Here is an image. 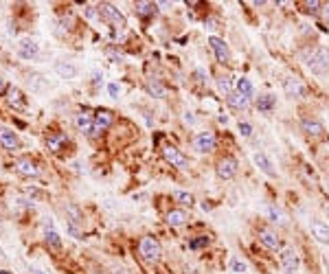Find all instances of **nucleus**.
Segmentation results:
<instances>
[{"instance_id": "obj_28", "label": "nucleus", "mask_w": 329, "mask_h": 274, "mask_svg": "<svg viewBox=\"0 0 329 274\" xmlns=\"http://www.w3.org/2000/svg\"><path fill=\"white\" fill-rule=\"evenodd\" d=\"M217 88H220V92H224L226 97H229L231 92H235V90H233V79L229 77V75H226V77H220V79H217Z\"/></svg>"}, {"instance_id": "obj_37", "label": "nucleus", "mask_w": 329, "mask_h": 274, "mask_svg": "<svg viewBox=\"0 0 329 274\" xmlns=\"http://www.w3.org/2000/svg\"><path fill=\"white\" fill-rule=\"evenodd\" d=\"M189 246L193 248V250H195V248H202V246H209V237H200V239H193V241L189 243Z\"/></svg>"}, {"instance_id": "obj_39", "label": "nucleus", "mask_w": 329, "mask_h": 274, "mask_svg": "<svg viewBox=\"0 0 329 274\" xmlns=\"http://www.w3.org/2000/svg\"><path fill=\"white\" fill-rule=\"evenodd\" d=\"M68 232L75 237V239H79V230H77V226H75L73 222H68Z\"/></svg>"}, {"instance_id": "obj_4", "label": "nucleus", "mask_w": 329, "mask_h": 274, "mask_svg": "<svg viewBox=\"0 0 329 274\" xmlns=\"http://www.w3.org/2000/svg\"><path fill=\"white\" fill-rule=\"evenodd\" d=\"M163 158L169 162L171 167H178V169H187V167H189V158H187L178 147H174V145L163 147Z\"/></svg>"}, {"instance_id": "obj_36", "label": "nucleus", "mask_w": 329, "mask_h": 274, "mask_svg": "<svg viewBox=\"0 0 329 274\" xmlns=\"http://www.w3.org/2000/svg\"><path fill=\"white\" fill-rule=\"evenodd\" d=\"M108 92H110V97H112V99H119V94H121V86L112 81V84H108Z\"/></svg>"}, {"instance_id": "obj_40", "label": "nucleus", "mask_w": 329, "mask_h": 274, "mask_svg": "<svg viewBox=\"0 0 329 274\" xmlns=\"http://www.w3.org/2000/svg\"><path fill=\"white\" fill-rule=\"evenodd\" d=\"M93 81H94V86H99L101 81H103V73H99V70H97V73H93Z\"/></svg>"}, {"instance_id": "obj_38", "label": "nucleus", "mask_w": 329, "mask_h": 274, "mask_svg": "<svg viewBox=\"0 0 329 274\" xmlns=\"http://www.w3.org/2000/svg\"><path fill=\"white\" fill-rule=\"evenodd\" d=\"M195 77H197V81H200V84H209V75H206L202 68L195 70Z\"/></svg>"}, {"instance_id": "obj_2", "label": "nucleus", "mask_w": 329, "mask_h": 274, "mask_svg": "<svg viewBox=\"0 0 329 274\" xmlns=\"http://www.w3.org/2000/svg\"><path fill=\"white\" fill-rule=\"evenodd\" d=\"M97 13L105 20L108 24H112L114 29H125V16L110 2H101L97 4Z\"/></svg>"}, {"instance_id": "obj_21", "label": "nucleus", "mask_w": 329, "mask_h": 274, "mask_svg": "<svg viewBox=\"0 0 329 274\" xmlns=\"http://www.w3.org/2000/svg\"><path fill=\"white\" fill-rule=\"evenodd\" d=\"M44 239L50 248H62V239H59V232L53 228V222H44Z\"/></svg>"}, {"instance_id": "obj_12", "label": "nucleus", "mask_w": 329, "mask_h": 274, "mask_svg": "<svg viewBox=\"0 0 329 274\" xmlns=\"http://www.w3.org/2000/svg\"><path fill=\"white\" fill-rule=\"evenodd\" d=\"M252 162H255L257 167H259V171H263L268 178H277V169H275V162L268 158L266 154H261V151H257L255 156H252Z\"/></svg>"}, {"instance_id": "obj_18", "label": "nucleus", "mask_w": 329, "mask_h": 274, "mask_svg": "<svg viewBox=\"0 0 329 274\" xmlns=\"http://www.w3.org/2000/svg\"><path fill=\"white\" fill-rule=\"evenodd\" d=\"M55 73L62 79H75L79 75V70H77V66L70 62H55Z\"/></svg>"}, {"instance_id": "obj_8", "label": "nucleus", "mask_w": 329, "mask_h": 274, "mask_svg": "<svg viewBox=\"0 0 329 274\" xmlns=\"http://www.w3.org/2000/svg\"><path fill=\"white\" fill-rule=\"evenodd\" d=\"M283 92L292 99H303L305 97V86H303L301 79H296V77H285L283 79Z\"/></svg>"}, {"instance_id": "obj_35", "label": "nucleus", "mask_w": 329, "mask_h": 274, "mask_svg": "<svg viewBox=\"0 0 329 274\" xmlns=\"http://www.w3.org/2000/svg\"><path fill=\"white\" fill-rule=\"evenodd\" d=\"M239 134L244 136V138H248V136H252V125L248 123V121H241V123H239Z\"/></svg>"}, {"instance_id": "obj_44", "label": "nucleus", "mask_w": 329, "mask_h": 274, "mask_svg": "<svg viewBox=\"0 0 329 274\" xmlns=\"http://www.w3.org/2000/svg\"><path fill=\"white\" fill-rule=\"evenodd\" d=\"M0 274H9V272L7 270H0Z\"/></svg>"}, {"instance_id": "obj_23", "label": "nucleus", "mask_w": 329, "mask_h": 274, "mask_svg": "<svg viewBox=\"0 0 329 274\" xmlns=\"http://www.w3.org/2000/svg\"><path fill=\"white\" fill-rule=\"evenodd\" d=\"M235 88H237L235 92H237V94H241V97H246V99H252V97H255V86H252V81H250V79H246V77L237 79Z\"/></svg>"}, {"instance_id": "obj_14", "label": "nucleus", "mask_w": 329, "mask_h": 274, "mask_svg": "<svg viewBox=\"0 0 329 274\" xmlns=\"http://www.w3.org/2000/svg\"><path fill=\"white\" fill-rule=\"evenodd\" d=\"M114 121V114L110 112V110H97V114H94V132L93 134H101L103 130H108L110 125H112Z\"/></svg>"}, {"instance_id": "obj_13", "label": "nucleus", "mask_w": 329, "mask_h": 274, "mask_svg": "<svg viewBox=\"0 0 329 274\" xmlns=\"http://www.w3.org/2000/svg\"><path fill=\"white\" fill-rule=\"evenodd\" d=\"M75 125H77V130L84 132V134H93L94 132V114H90L88 110L75 114Z\"/></svg>"}, {"instance_id": "obj_47", "label": "nucleus", "mask_w": 329, "mask_h": 274, "mask_svg": "<svg viewBox=\"0 0 329 274\" xmlns=\"http://www.w3.org/2000/svg\"><path fill=\"white\" fill-rule=\"evenodd\" d=\"M325 211H327V213H329V204H327V206H325Z\"/></svg>"}, {"instance_id": "obj_26", "label": "nucleus", "mask_w": 329, "mask_h": 274, "mask_svg": "<svg viewBox=\"0 0 329 274\" xmlns=\"http://www.w3.org/2000/svg\"><path fill=\"white\" fill-rule=\"evenodd\" d=\"M226 103H229L233 110H246L248 103H250V99L241 97V94H237V92H231L229 97H226Z\"/></svg>"}, {"instance_id": "obj_49", "label": "nucleus", "mask_w": 329, "mask_h": 274, "mask_svg": "<svg viewBox=\"0 0 329 274\" xmlns=\"http://www.w3.org/2000/svg\"><path fill=\"white\" fill-rule=\"evenodd\" d=\"M327 116H329V114H327Z\"/></svg>"}, {"instance_id": "obj_45", "label": "nucleus", "mask_w": 329, "mask_h": 274, "mask_svg": "<svg viewBox=\"0 0 329 274\" xmlns=\"http://www.w3.org/2000/svg\"><path fill=\"white\" fill-rule=\"evenodd\" d=\"M33 274H42V272H40V270H33Z\"/></svg>"}, {"instance_id": "obj_31", "label": "nucleus", "mask_w": 329, "mask_h": 274, "mask_svg": "<svg viewBox=\"0 0 329 274\" xmlns=\"http://www.w3.org/2000/svg\"><path fill=\"white\" fill-rule=\"evenodd\" d=\"M174 200L180 202V204H189V206L193 204V195L187 193V191H178V189L174 191Z\"/></svg>"}, {"instance_id": "obj_34", "label": "nucleus", "mask_w": 329, "mask_h": 274, "mask_svg": "<svg viewBox=\"0 0 329 274\" xmlns=\"http://www.w3.org/2000/svg\"><path fill=\"white\" fill-rule=\"evenodd\" d=\"M305 9H307L310 13H316V11H321V9H323V2H318V0H307V2H305Z\"/></svg>"}, {"instance_id": "obj_29", "label": "nucleus", "mask_w": 329, "mask_h": 274, "mask_svg": "<svg viewBox=\"0 0 329 274\" xmlns=\"http://www.w3.org/2000/svg\"><path fill=\"white\" fill-rule=\"evenodd\" d=\"M156 7H158L156 2H136V11H139L141 16H151V13H156Z\"/></svg>"}, {"instance_id": "obj_25", "label": "nucleus", "mask_w": 329, "mask_h": 274, "mask_svg": "<svg viewBox=\"0 0 329 274\" xmlns=\"http://www.w3.org/2000/svg\"><path fill=\"white\" fill-rule=\"evenodd\" d=\"M147 92L151 94V97H156V99H163L167 94V88L163 86V81H160V79H147Z\"/></svg>"}, {"instance_id": "obj_27", "label": "nucleus", "mask_w": 329, "mask_h": 274, "mask_svg": "<svg viewBox=\"0 0 329 274\" xmlns=\"http://www.w3.org/2000/svg\"><path fill=\"white\" fill-rule=\"evenodd\" d=\"M272 108H275V94H261L257 99V110L259 112H270Z\"/></svg>"}, {"instance_id": "obj_6", "label": "nucleus", "mask_w": 329, "mask_h": 274, "mask_svg": "<svg viewBox=\"0 0 329 274\" xmlns=\"http://www.w3.org/2000/svg\"><path fill=\"white\" fill-rule=\"evenodd\" d=\"M217 145L215 140V134L213 132H197V136L193 138V147L200 154H209V151H213Z\"/></svg>"}, {"instance_id": "obj_16", "label": "nucleus", "mask_w": 329, "mask_h": 274, "mask_svg": "<svg viewBox=\"0 0 329 274\" xmlns=\"http://www.w3.org/2000/svg\"><path fill=\"white\" fill-rule=\"evenodd\" d=\"M38 53H40V46H38V42H35V40H22V42H20V46H18V55H20V57L33 59V57H38Z\"/></svg>"}, {"instance_id": "obj_33", "label": "nucleus", "mask_w": 329, "mask_h": 274, "mask_svg": "<svg viewBox=\"0 0 329 274\" xmlns=\"http://www.w3.org/2000/svg\"><path fill=\"white\" fill-rule=\"evenodd\" d=\"M66 213L70 215V222H73V224H79V222H82V213H79V209H77L75 204H68V206H66Z\"/></svg>"}, {"instance_id": "obj_30", "label": "nucleus", "mask_w": 329, "mask_h": 274, "mask_svg": "<svg viewBox=\"0 0 329 274\" xmlns=\"http://www.w3.org/2000/svg\"><path fill=\"white\" fill-rule=\"evenodd\" d=\"M231 270L235 272V274H246L248 272V263L241 261L239 257H233L231 259Z\"/></svg>"}, {"instance_id": "obj_1", "label": "nucleus", "mask_w": 329, "mask_h": 274, "mask_svg": "<svg viewBox=\"0 0 329 274\" xmlns=\"http://www.w3.org/2000/svg\"><path fill=\"white\" fill-rule=\"evenodd\" d=\"M307 70L314 75H325L329 70V50L327 48H314L305 59Z\"/></svg>"}, {"instance_id": "obj_41", "label": "nucleus", "mask_w": 329, "mask_h": 274, "mask_svg": "<svg viewBox=\"0 0 329 274\" xmlns=\"http://www.w3.org/2000/svg\"><path fill=\"white\" fill-rule=\"evenodd\" d=\"M321 11H323V18H325V22L329 24V2H327V4H323Z\"/></svg>"}, {"instance_id": "obj_42", "label": "nucleus", "mask_w": 329, "mask_h": 274, "mask_svg": "<svg viewBox=\"0 0 329 274\" xmlns=\"http://www.w3.org/2000/svg\"><path fill=\"white\" fill-rule=\"evenodd\" d=\"M185 121H187V123H189V125H193V123H195V119H193V116H191V112H185Z\"/></svg>"}, {"instance_id": "obj_46", "label": "nucleus", "mask_w": 329, "mask_h": 274, "mask_svg": "<svg viewBox=\"0 0 329 274\" xmlns=\"http://www.w3.org/2000/svg\"><path fill=\"white\" fill-rule=\"evenodd\" d=\"M0 90H2V79H0Z\"/></svg>"}, {"instance_id": "obj_9", "label": "nucleus", "mask_w": 329, "mask_h": 274, "mask_svg": "<svg viewBox=\"0 0 329 274\" xmlns=\"http://www.w3.org/2000/svg\"><path fill=\"white\" fill-rule=\"evenodd\" d=\"M215 171L222 180H231V178L237 176V160L231 158V156H226V158H222L220 162H217Z\"/></svg>"}, {"instance_id": "obj_22", "label": "nucleus", "mask_w": 329, "mask_h": 274, "mask_svg": "<svg viewBox=\"0 0 329 274\" xmlns=\"http://www.w3.org/2000/svg\"><path fill=\"white\" fill-rule=\"evenodd\" d=\"M7 101H9V103H11L16 110H24V108H27V99H24V94L20 92L18 88H13V86L7 90Z\"/></svg>"}, {"instance_id": "obj_5", "label": "nucleus", "mask_w": 329, "mask_h": 274, "mask_svg": "<svg viewBox=\"0 0 329 274\" xmlns=\"http://www.w3.org/2000/svg\"><path fill=\"white\" fill-rule=\"evenodd\" d=\"M281 266H283V270H285L287 274H296L298 272V268H301V259H298L296 255V250L294 248H283L281 250Z\"/></svg>"}, {"instance_id": "obj_43", "label": "nucleus", "mask_w": 329, "mask_h": 274, "mask_svg": "<svg viewBox=\"0 0 329 274\" xmlns=\"http://www.w3.org/2000/svg\"><path fill=\"white\" fill-rule=\"evenodd\" d=\"M217 121H220L222 125H226V123H229V116H217Z\"/></svg>"}, {"instance_id": "obj_7", "label": "nucleus", "mask_w": 329, "mask_h": 274, "mask_svg": "<svg viewBox=\"0 0 329 274\" xmlns=\"http://www.w3.org/2000/svg\"><path fill=\"white\" fill-rule=\"evenodd\" d=\"M209 46H211V50L215 53L217 62H222V64H229V62H231L229 44H226L222 38H217V35H211V38H209Z\"/></svg>"}, {"instance_id": "obj_20", "label": "nucleus", "mask_w": 329, "mask_h": 274, "mask_svg": "<svg viewBox=\"0 0 329 274\" xmlns=\"http://www.w3.org/2000/svg\"><path fill=\"white\" fill-rule=\"evenodd\" d=\"M187 222H189V215H187V211H182V209H174V211H169V213H167V224H169V226L180 228V226H185Z\"/></svg>"}, {"instance_id": "obj_24", "label": "nucleus", "mask_w": 329, "mask_h": 274, "mask_svg": "<svg viewBox=\"0 0 329 274\" xmlns=\"http://www.w3.org/2000/svg\"><path fill=\"white\" fill-rule=\"evenodd\" d=\"M266 213H268V217H270V222L272 224H277V226H287V215L283 213L279 206H266Z\"/></svg>"}, {"instance_id": "obj_48", "label": "nucleus", "mask_w": 329, "mask_h": 274, "mask_svg": "<svg viewBox=\"0 0 329 274\" xmlns=\"http://www.w3.org/2000/svg\"><path fill=\"white\" fill-rule=\"evenodd\" d=\"M327 274H329V263H327Z\"/></svg>"}, {"instance_id": "obj_3", "label": "nucleus", "mask_w": 329, "mask_h": 274, "mask_svg": "<svg viewBox=\"0 0 329 274\" xmlns=\"http://www.w3.org/2000/svg\"><path fill=\"white\" fill-rule=\"evenodd\" d=\"M139 252L147 263H156L160 259V255H163V248H160L156 237H143L139 243Z\"/></svg>"}, {"instance_id": "obj_15", "label": "nucleus", "mask_w": 329, "mask_h": 274, "mask_svg": "<svg viewBox=\"0 0 329 274\" xmlns=\"http://www.w3.org/2000/svg\"><path fill=\"white\" fill-rule=\"evenodd\" d=\"M310 230H312V235L316 237V241L318 243H329V224H325V222H312L310 224Z\"/></svg>"}, {"instance_id": "obj_32", "label": "nucleus", "mask_w": 329, "mask_h": 274, "mask_svg": "<svg viewBox=\"0 0 329 274\" xmlns=\"http://www.w3.org/2000/svg\"><path fill=\"white\" fill-rule=\"evenodd\" d=\"M66 140V136L64 134H55V136H48V147L53 151H59L62 149V143Z\"/></svg>"}, {"instance_id": "obj_11", "label": "nucleus", "mask_w": 329, "mask_h": 274, "mask_svg": "<svg viewBox=\"0 0 329 274\" xmlns=\"http://www.w3.org/2000/svg\"><path fill=\"white\" fill-rule=\"evenodd\" d=\"M301 128L310 138H323V136H325V128H323V123L316 119H303Z\"/></svg>"}, {"instance_id": "obj_17", "label": "nucleus", "mask_w": 329, "mask_h": 274, "mask_svg": "<svg viewBox=\"0 0 329 274\" xmlns=\"http://www.w3.org/2000/svg\"><path fill=\"white\" fill-rule=\"evenodd\" d=\"M259 241L268 248V250H279V248H281V241H279V237H277V232L268 230V228L259 230Z\"/></svg>"}, {"instance_id": "obj_19", "label": "nucleus", "mask_w": 329, "mask_h": 274, "mask_svg": "<svg viewBox=\"0 0 329 274\" xmlns=\"http://www.w3.org/2000/svg\"><path fill=\"white\" fill-rule=\"evenodd\" d=\"M0 145L4 149H18V136L13 130H7V128H0Z\"/></svg>"}, {"instance_id": "obj_10", "label": "nucleus", "mask_w": 329, "mask_h": 274, "mask_svg": "<svg viewBox=\"0 0 329 274\" xmlns=\"http://www.w3.org/2000/svg\"><path fill=\"white\" fill-rule=\"evenodd\" d=\"M16 171L24 178H38L40 176L38 162H33L31 158H18L16 160Z\"/></svg>"}]
</instances>
